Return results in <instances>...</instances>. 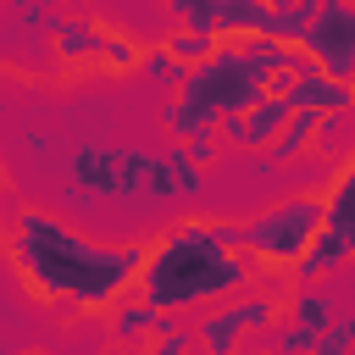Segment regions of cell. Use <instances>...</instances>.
I'll return each instance as SVG.
<instances>
[{
	"label": "cell",
	"mask_w": 355,
	"mask_h": 355,
	"mask_svg": "<svg viewBox=\"0 0 355 355\" xmlns=\"http://www.w3.org/2000/svg\"><path fill=\"white\" fill-rule=\"evenodd\" d=\"M105 311H111L116 338H122V344H139V349H144V338H150V327H155V316H161V311H155V305H150V300H144L133 283H128V288H122V294H116Z\"/></svg>",
	"instance_id": "11"
},
{
	"label": "cell",
	"mask_w": 355,
	"mask_h": 355,
	"mask_svg": "<svg viewBox=\"0 0 355 355\" xmlns=\"http://www.w3.org/2000/svg\"><path fill=\"white\" fill-rule=\"evenodd\" d=\"M266 83V72L233 44V39H216V50L194 67H183V78L172 83V105H166V122L172 133H200V128H216L227 111H239L244 100H255Z\"/></svg>",
	"instance_id": "3"
},
{
	"label": "cell",
	"mask_w": 355,
	"mask_h": 355,
	"mask_svg": "<svg viewBox=\"0 0 355 355\" xmlns=\"http://www.w3.org/2000/svg\"><path fill=\"white\" fill-rule=\"evenodd\" d=\"M349 344H355V316H349V311H333V322L311 338V349H316V355H344Z\"/></svg>",
	"instance_id": "14"
},
{
	"label": "cell",
	"mask_w": 355,
	"mask_h": 355,
	"mask_svg": "<svg viewBox=\"0 0 355 355\" xmlns=\"http://www.w3.org/2000/svg\"><path fill=\"white\" fill-rule=\"evenodd\" d=\"M294 105H288V94H272V89H261L255 100H244L239 111H227L216 128H222V144H233V150H250V155H261L266 144H272V133L283 128V116H288Z\"/></svg>",
	"instance_id": "7"
},
{
	"label": "cell",
	"mask_w": 355,
	"mask_h": 355,
	"mask_svg": "<svg viewBox=\"0 0 355 355\" xmlns=\"http://www.w3.org/2000/svg\"><path fill=\"white\" fill-rule=\"evenodd\" d=\"M6 244H11L17 277L33 288V300H44L61 316L105 311L139 277V261H144V244H105V239L72 233L50 211H17Z\"/></svg>",
	"instance_id": "1"
},
{
	"label": "cell",
	"mask_w": 355,
	"mask_h": 355,
	"mask_svg": "<svg viewBox=\"0 0 355 355\" xmlns=\"http://www.w3.org/2000/svg\"><path fill=\"white\" fill-rule=\"evenodd\" d=\"M294 6H300V11L311 17V11H322V6H333V0H294Z\"/></svg>",
	"instance_id": "18"
},
{
	"label": "cell",
	"mask_w": 355,
	"mask_h": 355,
	"mask_svg": "<svg viewBox=\"0 0 355 355\" xmlns=\"http://www.w3.org/2000/svg\"><path fill=\"white\" fill-rule=\"evenodd\" d=\"M161 161H166V178H172V189H178V194H200V161H189V155H183V144H178L172 155H161Z\"/></svg>",
	"instance_id": "17"
},
{
	"label": "cell",
	"mask_w": 355,
	"mask_h": 355,
	"mask_svg": "<svg viewBox=\"0 0 355 355\" xmlns=\"http://www.w3.org/2000/svg\"><path fill=\"white\" fill-rule=\"evenodd\" d=\"M349 78H333L322 72L316 61H305L300 50V67L288 72V105H305V111H349Z\"/></svg>",
	"instance_id": "8"
},
{
	"label": "cell",
	"mask_w": 355,
	"mask_h": 355,
	"mask_svg": "<svg viewBox=\"0 0 355 355\" xmlns=\"http://www.w3.org/2000/svg\"><path fill=\"white\" fill-rule=\"evenodd\" d=\"M300 28H305V11H300V6H266L255 33H266V39H277V44H300Z\"/></svg>",
	"instance_id": "13"
},
{
	"label": "cell",
	"mask_w": 355,
	"mask_h": 355,
	"mask_svg": "<svg viewBox=\"0 0 355 355\" xmlns=\"http://www.w3.org/2000/svg\"><path fill=\"white\" fill-rule=\"evenodd\" d=\"M316 122H322V111H305V105H294L288 116H283V128L272 133V144L261 150L272 166H283V161H300V155H311L316 150Z\"/></svg>",
	"instance_id": "10"
},
{
	"label": "cell",
	"mask_w": 355,
	"mask_h": 355,
	"mask_svg": "<svg viewBox=\"0 0 355 355\" xmlns=\"http://www.w3.org/2000/svg\"><path fill=\"white\" fill-rule=\"evenodd\" d=\"M50 39H55V50H61L67 67H100V50H105L111 28L105 22H89V17H72V22H55Z\"/></svg>",
	"instance_id": "9"
},
{
	"label": "cell",
	"mask_w": 355,
	"mask_h": 355,
	"mask_svg": "<svg viewBox=\"0 0 355 355\" xmlns=\"http://www.w3.org/2000/svg\"><path fill=\"white\" fill-rule=\"evenodd\" d=\"M216 305H222V300H216ZM277 311H283V305H277V300H266V294H250V300H233V294H227V305H222V311H205V316H200L194 338H200L205 349L227 355V349H239V344H244V333H250V327H266Z\"/></svg>",
	"instance_id": "6"
},
{
	"label": "cell",
	"mask_w": 355,
	"mask_h": 355,
	"mask_svg": "<svg viewBox=\"0 0 355 355\" xmlns=\"http://www.w3.org/2000/svg\"><path fill=\"white\" fill-rule=\"evenodd\" d=\"M244 227V255L255 266H294V255L311 244V233L322 227V194H288L277 205H266L261 216L239 222Z\"/></svg>",
	"instance_id": "4"
},
{
	"label": "cell",
	"mask_w": 355,
	"mask_h": 355,
	"mask_svg": "<svg viewBox=\"0 0 355 355\" xmlns=\"http://www.w3.org/2000/svg\"><path fill=\"white\" fill-rule=\"evenodd\" d=\"M161 44L172 50V61H178V67H194V61H205V55L216 50V33H211V28H178V22H172Z\"/></svg>",
	"instance_id": "12"
},
{
	"label": "cell",
	"mask_w": 355,
	"mask_h": 355,
	"mask_svg": "<svg viewBox=\"0 0 355 355\" xmlns=\"http://www.w3.org/2000/svg\"><path fill=\"white\" fill-rule=\"evenodd\" d=\"M211 11L216 0H161V17L178 28H211Z\"/></svg>",
	"instance_id": "16"
},
{
	"label": "cell",
	"mask_w": 355,
	"mask_h": 355,
	"mask_svg": "<svg viewBox=\"0 0 355 355\" xmlns=\"http://www.w3.org/2000/svg\"><path fill=\"white\" fill-rule=\"evenodd\" d=\"M6 189H11V183H6V172H0V194H6Z\"/></svg>",
	"instance_id": "19"
},
{
	"label": "cell",
	"mask_w": 355,
	"mask_h": 355,
	"mask_svg": "<svg viewBox=\"0 0 355 355\" xmlns=\"http://www.w3.org/2000/svg\"><path fill=\"white\" fill-rule=\"evenodd\" d=\"M300 50H305V61H316L322 72L355 78V6H349V0H333V6L311 11L305 28H300Z\"/></svg>",
	"instance_id": "5"
},
{
	"label": "cell",
	"mask_w": 355,
	"mask_h": 355,
	"mask_svg": "<svg viewBox=\"0 0 355 355\" xmlns=\"http://www.w3.org/2000/svg\"><path fill=\"white\" fill-rule=\"evenodd\" d=\"M0 244H6V222H0Z\"/></svg>",
	"instance_id": "20"
},
{
	"label": "cell",
	"mask_w": 355,
	"mask_h": 355,
	"mask_svg": "<svg viewBox=\"0 0 355 355\" xmlns=\"http://www.w3.org/2000/svg\"><path fill=\"white\" fill-rule=\"evenodd\" d=\"M139 72L155 78V83H178V78H183V67L172 61V50H166L161 39H155V44H139Z\"/></svg>",
	"instance_id": "15"
},
{
	"label": "cell",
	"mask_w": 355,
	"mask_h": 355,
	"mask_svg": "<svg viewBox=\"0 0 355 355\" xmlns=\"http://www.w3.org/2000/svg\"><path fill=\"white\" fill-rule=\"evenodd\" d=\"M250 277H255V261L244 250L216 244L205 216H189V222L166 227L155 244H144L133 288L155 311H194V305H216L227 294H244Z\"/></svg>",
	"instance_id": "2"
}]
</instances>
